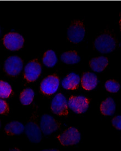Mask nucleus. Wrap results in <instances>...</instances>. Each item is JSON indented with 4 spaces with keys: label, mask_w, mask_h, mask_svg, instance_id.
Here are the masks:
<instances>
[{
    "label": "nucleus",
    "mask_w": 121,
    "mask_h": 151,
    "mask_svg": "<svg viewBox=\"0 0 121 151\" xmlns=\"http://www.w3.org/2000/svg\"><path fill=\"white\" fill-rule=\"evenodd\" d=\"M23 67V60L18 56H10L4 62V72L8 76H15L18 75L22 70Z\"/></svg>",
    "instance_id": "423d86ee"
},
{
    "label": "nucleus",
    "mask_w": 121,
    "mask_h": 151,
    "mask_svg": "<svg viewBox=\"0 0 121 151\" xmlns=\"http://www.w3.org/2000/svg\"><path fill=\"white\" fill-rule=\"evenodd\" d=\"M68 106L70 109L77 114H83L89 108V100L87 97L79 96H71L68 99Z\"/></svg>",
    "instance_id": "0eeeda50"
},
{
    "label": "nucleus",
    "mask_w": 121,
    "mask_h": 151,
    "mask_svg": "<svg viewBox=\"0 0 121 151\" xmlns=\"http://www.w3.org/2000/svg\"><path fill=\"white\" fill-rule=\"evenodd\" d=\"M112 124L114 127L118 130H121V115L115 116L112 120Z\"/></svg>",
    "instance_id": "5701e85b"
},
{
    "label": "nucleus",
    "mask_w": 121,
    "mask_h": 151,
    "mask_svg": "<svg viewBox=\"0 0 121 151\" xmlns=\"http://www.w3.org/2000/svg\"><path fill=\"white\" fill-rule=\"evenodd\" d=\"M51 109L53 113L59 116L68 115V103L65 96L60 93L55 96L51 102Z\"/></svg>",
    "instance_id": "39448f33"
},
{
    "label": "nucleus",
    "mask_w": 121,
    "mask_h": 151,
    "mask_svg": "<svg viewBox=\"0 0 121 151\" xmlns=\"http://www.w3.org/2000/svg\"><path fill=\"white\" fill-rule=\"evenodd\" d=\"M85 28L81 20H74L69 25L67 32V37L69 42L78 44L84 39Z\"/></svg>",
    "instance_id": "f03ea898"
},
{
    "label": "nucleus",
    "mask_w": 121,
    "mask_h": 151,
    "mask_svg": "<svg viewBox=\"0 0 121 151\" xmlns=\"http://www.w3.org/2000/svg\"><path fill=\"white\" fill-rule=\"evenodd\" d=\"M4 47L7 50L16 51L23 47L24 44V39L20 34L12 32L6 34L3 38Z\"/></svg>",
    "instance_id": "20e7f679"
},
{
    "label": "nucleus",
    "mask_w": 121,
    "mask_h": 151,
    "mask_svg": "<svg viewBox=\"0 0 121 151\" xmlns=\"http://www.w3.org/2000/svg\"><path fill=\"white\" fill-rule=\"evenodd\" d=\"M40 127L33 120H29L25 126V132L29 141L33 143H38L42 140Z\"/></svg>",
    "instance_id": "9b49d317"
},
{
    "label": "nucleus",
    "mask_w": 121,
    "mask_h": 151,
    "mask_svg": "<svg viewBox=\"0 0 121 151\" xmlns=\"http://www.w3.org/2000/svg\"><path fill=\"white\" fill-rule=\"evenodd\" d=\"M61 61L67 64H75L78 63L81 58L78 53L75 51H69L63 52L60 55Z\"/></svg>",
    "instance_id": "f3484780"
},
{
    "label": "nucleus",
    "mask_w": 121,
    "mask_h": 151,
    "mask_svg": "<svg viewBox=\"0 0 121 151\" xmlns=\"http://www.w3.org/2000/svg\"><path fill=\"white\" fill-rule=\"evenodd\" d=\"M12 88L7 82L1 80L0 81V96L2 99H6L12 93Z\"/></svg>",
    "instance_id": "aec40b11"
},
{
    "label": "nucleus",
    "mask_w": 121,
    "mask_h": 151,
    "mask_svg": "<svg viewBox=\"0 0 121 151\" xmlns=\"http://www.w3.org/2000/svg\"><path fill=\"white\" fill-rule=\"evenodd\" d=\"M42 62L46 67H53L57 62V57L56 53L53 50H49L45 52L42 58Z\"/></svg>",
    "instance_id": "a211bd4d"
},
{
    "label": "nucleus",
    "mask_w": 121,
    "mask_h": 151,
    "mask_svg": "<svg viewBox=\"0 0 121 151\" xmlns=\"http://www.w3.org/2000/svg\"><path fill=\"white\" fill-rule=\"evenodd\" d=\"M80 76L77 74L74 73H69L62 80V87L66 90H76L80 83Z\"/></svg>",
    "instance_id": "ddd939ff"
},
{
    "label": "nucleus",
    "mask_w": 121,
    "mask_h": 151,
    "mask_svg": "<svg viewBox=\"0 0 121 151\" xmlns=\"http://www.w3.org/2000/svg\"><path fill=\"white\" fill-rule=\"evenodd\" d=\"M117 46L116 39L111 34L105 32L97 36L94 41V46L98 52L106 54L113 51Z\"/></svg>",
    "instance_id": "f257e3e1"
},
{
    "label": "nucleus",
    "mask_w": 121,
    "mask_h": 151,
    "mask_svg": "<svg viewBox=\"0 0 121 151\" xmlns=\"http://www.w3.org/2000/svg\"><path fill=\"white\" fill-rule=\"evenodd\" d=\"M109 64L107 57L100 56L94 58L89 62V65L94 72L101 73L103 72Z\"/></svg>",
    "instance_id": "4468645a"
},
{
    "label": "nucleus",
    "mask_w": 121,
    "mask_h": 151,
    "mask_svg": "<svg viewBox=\"0 0 121 151\" xmlns=\"http://www.w3.org/2000/svg\"><path fill=\"white\" fill-rule=\"evenodd\" d=\"M100 110L102 115H113L116 110V104L114 99L112 98H108L102 102L100 106Z\"/></svg>",
    "instance_id": "dca6fc26"
},
{
    "label": "nucleus",
    "mask_w": 121,
    "mask_h": 151,
    "mask_svg": "<svg viewBox=\"0 0 121 151\" xmlns=\"http://www.w3.org/2000/svg\"><path fill=\"white\" fill-rule=\"evenodd\" d=\"M10 151H19V150H18L17 148H14V149H11Z\"/></svg>",
    "instance_id": "a878e982"
},
{
    "label": "nucleus",
    "mask_w": 121,
    "mask_h": 151,
    "mask_svg": "<svg viewBox=\"0 0 121 151\" xmlns=\"http://www.w3.org/2000/svg\"><path fill=\"white\" fill-rule=\"evenodd\" d=\"M105 88L106 90L111 93L117 92L120 89V85L114 80H107L105 83Z\"/></svg>",
    "instance_id": "412c9836"
},
{
    "label": "nucleus",
    "mask_w": 121,
    "mask_h": 151,
    "mask_svg": "<svg viewBox=\"0 0 121 151\" xmlns=\"http://www.w3.org/2000/svg\"><path fill=\"white\" fill-rule=\"evenodd\" d=\"M41 151H58L57 149H41Z\"/></svg>",
    "instance_id": "b1692460"
},
{
    "label": "nucleus",
    "mask_w": 121,
    "mask_h": 151,
    "mask_svg": "<svg viewBox=\"0 0 121 151\" xmlns=\"http://www.w3.org/2000/svg\"><path fill=\"white\" fill-rule=\"evenodd\" d=\"M9 111V108L8 104L6 101L2 99L0 100V113L1 114L6 115L8 114Z\"/></svg>",
    "instance_id": "4be33fe9"
},
{
    "label": "nucleus",
    "mask_w": 121,
    "mask_h": 151,
    "mask_svg": "<svg viewBox=\"0 0 121 151\" xmlns=\"http://www.w3.org/2000/svg\"><path fill=\"white\" fill-rule=\"evenodd\" d=\"M41 130L45 135H51L60 128V124L51 115L44 114L41 117Z\"/></svg>",
    "instance_id": "6e6552de"
},
{
    "label": "nucleus",
    "mask_w": 121,
    "mask_h": 151,
    "mask_svg": "<svg viewBox=\"0 0 121 151\" xmlns=\"http://www.w3.org/2000/svg\"><path fill=\"white\" fill-rule=\"evenodd\" d=\"M119 25H120V29H121V15L120 17V19H119Z\"/></svg>",
    "instance_id": "393cba45"
},
{
    "label": "nucleus",
    "mask_w": 121,
    "mask_h": 151,
    "mask_svg": "<svg viewBox=\"0 0 121 151\" xmlns=\"http://www.w3.org/2000/svg\"><path fill=\"white\" fill-rule=\"evenodd\" d=\"M57 139L63 146H73L80 142L81 134L77 128L70 127L58 136Z\"/></svg>",
    "instance_id": "7ed1b4c3"
},
{
    "label": "nucleus",
    "mask_w": 121,
    "mask_h": 151,
    "mask_svg": "<svg viewBox=\"0 0 121 151\" xmlns=\"http://www.w3.org/2000/svg\"><path fill=\"white\" fill-rule=\"evenodd\" d=\"M25 130L24 125L17 121L7 124L4 128V133L8 136L19 135Z\"/></svg>",
    "instance_id": "2eb2a0df"
},
{
    "label": "nucleus",
    "mask_w": 121,
    "mask_h": 151,
    "mask_svg": "<svg viewBox=\"0 0 121 151\" xmlns=\"http://www.w3.org/2000/svg\"><path fill=\"white\" fill-rule=\"evenodd\" d=\"M60 85L59 78L56 74L50 75L42 80L40 90L45 95H51L57 91Z\"/></svg>",
    "instance_id": "1a4fd4ad"
},
{
    "label": "nucleus",
    "mask_w": 121,
    "mask_h": 151,
    "mask_svg": "<svg viewBox=\"0 0 121 151\" xmlns=\"http://www.w3.org/2000/svg\"><path fill=\"white\" fill-rule=\"evenodd\" d=\"M82 88L86 91H91L97 88V78L95 74L91 72L84 73L81 79Z\"/></svg>",
    "instance_id": "f8f14e48"
},
{
    "label": "nucleus",
    "mask_w": 121,
    "mask_h": 151,
    "mask_svg": "<svg viewBox=\"0 0 121 151\" xmlns=\"http://www.w3.org/2000/svg\"><path fill=\"white\" fill-rule=\"evenodd\" d=\"M35 96V92L32 88H27L21 92L19 99L21 104L23 106H28L32 104Z\"/></svg>",
    "instance_id": "6ab92c4d"
},
{
    "label": "nucleus",
    "mask_w": 121,
    "mask_h": 151,
    "mask_svg": "<svg viewBox=\"0 0 121 151\" xmlns=\"http://www.w3.org/2000/svg\"><path fill=\"white\" fill-rule=\"evenodd\" d=\"M42 70L39 62L36 60L30 61L24 68V78L29 82H33L39 77Z\"/></svg>",
    "instance_id": "9d476101"
}]
</instances>
